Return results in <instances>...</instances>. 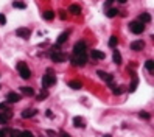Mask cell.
<instances>
[{
	"mask_svg": "<svg viewBox=\"0 0 154 137\" xmlns=\"http://www.w3.org/2000/svg\"><path fill=\"white\" fill-rule=\"evenodd\" d=\"M11 117H13V112H11L8 108H6V109H3V111L0 112V125H6V123H8V120L11 119Z\"/></svg>",
	"mask_w": 154,
	"mask_h": 137,
	"instance_id": "obj_6",
	"label": "cell"
},
{
	"mask_svg": "<svg viewBox=\"0 0 154 137\" xmlns=\"http://www.w3.org/2000/svg\"><path fill=\"white\" fill-rule=\"evenodd\" d=\"M145 67L149 70V73H153V72H154V64H153V59H146Z\"/></svg>",
	"mask_w": 154,
	"mask_h": 137,
	"instance_id": "obj_24",
	"label": "cell"
},
{
	"mask_svg": "<svg viewBox=\"0 0 154 137\" xmlns=\"http://www.w3.org/2000/svg\"><path fill=\"white\" fill-rule=\"evenodd\" d=\"M143 48H145L143 41H134V42L131 44V50H134V52H140V50H143Z\"/></svg>",
	"mask_w": 154,
	"mask_h": 137,
	"instance_id": "obj_9",
	"label": "cell"
},
{
	"mask_svg": "<svg viewBox=\"0 0 154 137\" xmlns=\"http://www.w3.org/2000/svg\"><path fill=\"white\" fill-rule=\"evenodd\" d=\"M138 115H140V119H143V120H149V112H145V111H142V112H138Z\"/></svg>",
	"mask_w": 154,
	"mask_h": 137,
	"instance_id": "obj_27",
	"label": "cell"
},
{
	"mask_svg": "<svg viewBox=\"0 0 154 137\" xmlns=\"http://www.w3.org/2000/svg\"><path fill=\"white\" fill-rule=\"evenodd\" d=\"M73 125H75L76 128H84V126H86L81 117H73Z\"/></svg>",
	"mask_w": 154,
	"mask_h": 137,
	"instance_id": "obj_19",
	"label": "cell"
},
{
	"mask_svg": "<svg viewBox=\"0 0 154 137\" xmlns=\"http://www.w3.org/2000/svg\"><path fill=\"white\" fill-rule=\"evenodd\" d=\"M104 137H112V136H111V134H106V136H104Z\"/></svg>",
	"mask_w": 154,
	"mask_h": 137,
	"instance_id": "obj_41",
	"label": "cell"
},
{
	"mask_svg": "<svg viewBox=\"0 0 154 137\" xmlns=\"http://www.w3.org/2000/svg\"><path fill=\"white\" fill-rule=\"evenodd\" d=\"M118 13H120V11H118L117 8H111V9H107L106 16H107V17H115V16H117Z\"/></svg>",
	"mask_w": 154,
	"mask_h": 137,
	"instance_id": "obj_23",
	"label": "cell"
},
{
	"mask_svg": "<svg viewBox=\"0 0 154 137\" xmlns=\"http://www.w3.org/2000/svg\"><path fill=\"white\" fill-rule=\"evenodd\" d=\"M45 90H47V89H44V92H42V94H39V95H37V100H39V101H42V100H44V98H45V97H47V92H45Z\"/></svg>",
	"mask_w": 154,
	"mask_h": 137,
	"instance_id": "obj_32",
	"label": "cell"
},
{
	"mask_svg": "<svg viewBox=\"0 0 154 137\" xmlns=\"http://www.w3.org/2000/svg\"><path fill=\"white\" fill-rule=\"evenodd\" d=\"M3 109H6V104H5V103H2V104H0V111H3Z\"/></svg>",
	"mask_w": 154,
	"mask_h": 137,
	"instance_id": "obj_38",
	"label": "cell"
},
{
	"mask_svg": "<svg viewBox=\"0 0 154 137\" xmlns=\"http://www.w3.org/2000/svg\"><path fill=\"white\" fill-rule=\"evenodd\" d=\"M13 6L16 9H25L26 8V3L25 2H20V0H16V2H13Z\"/></svg>",
	"mask_w": 154,
	"mask_h": 137,
	"instance_id": "obj_20",
	"label": "cell"
},
{
	"mask_svg": "<svg viewBox=\"0 0 154 137\" xmlns=\"http://www.w3.org/2000/svg\"><path fill=\"white\" fill-rule=\"evenodd\" d=\"M90 56H92L94 59H104V58H106L104 53H103V52H98V50H92V52H90Z\"/></svg>",
	"mask_w": 154,
	"mask_h": 137,
	"instance_id": "obj_16",
	"label": "cell"
},
{
	"mask_svg": "<svg viewBox=\"0 0 154 137\" xmlns=\"http://www.w3.org/2000/svg\"><path fill=\"white\" fill-rule=\"evenodd\" d=\"M20 137H34V136L31 131H24V132H20Z\"/></svg>",
	"mask_w": 154,
	"mask_h": 137,
	"instance_id": "obj_30",
	"label": "cell"
},
{
	"mask_svg": "<svg viewBox=\"0 0 154 137\" xmlns=\"http://www.w3.org/2000/svg\"><path fill=\"white\" fill-rule=\"evenodd\" d=\"M37 114V109H25V111H22V119H31Z\"/></svg>",
	"mask_w": 154,
	"mask_h": 137,
	"instance_id": "obj_10",
	"label": "cell"
},
{
	"mask_svg": "<svg viewBox=\"0 0 154 137\" xmlns=\"http://www.w3.org/2000/svg\"><path fill=\"white\" fill-rule=\"evenodd\" d=\"M50 58H52V61H55V62H62L65 59V55L58 53V50H52L50 52Z\"/></svg>",
	"mask_w": 154,
	"mask_h": 137,
	"instance_id": "obj_7",
	"label": "cell"
},
{
	"mask_svg": "<svg viewBox=\"0 0 154 137\" xmlns=\"http://www.w3.org/2000/svg\"><path fill=\"white\" fill-rule=\"evenodd\" d=\"M97 75H98V77L101 78V79H106V78H107V75H109V73H106L104 70H97Z\"/></svg>",
	"mask_w": 154,
	"mask_h": 137,
	"instance_id": "obj_28",
	"label": "cell"
},
{
	"mask_svg": "<svg viewBox=\"0 0 154 137\" xmlns=\"http://www.w3.org/2000/svg\"><path fill=\"white\" fill-rule=\"evenodd\" d=\"M114 62L115 64H121V55L118 50H114Z\"/></svg>",
	"mask_w": 154,
	"mask_h": 137,
	"instance_id": "obj_22",
	"label": "cell"
},
{
	"mask_svg": "<svg viewBox=\"0 0 154 137\" xmlns=\"http://www.w3.org/2000/svg\"><path fill=\"white\" fill-rule=\"evenodd\" d=\"M117 2H120V3H126L128 0H117Z\"/></svg>",
	"mask_w": 154,
	"mask_h": 137,
	"instance_id": "obj_40",
	"label": "cell"
},
{
	"mask_svg": "<svg viewBox=\"0 0 154 137\" xmlns=\"http://www.w3.org/2000/svg\"><path fill=\"white\" fill-rule=\"evenodd\" d=\"M70 62L73 66H84L87 62V55L86 53H81V55H73L70 58Z\"/></svg>",
	"mask_w": 154,
	"mask_h": 137,
	"instance_id": "obj_3",
	"label": "cell"
},
{
	"mask_svg": "<svg viewBox=\"0 0 154 137\" xmlns=\"http://www.w3.org/2000/svg\"><path fill=\"white\" fill-rule=\"evenodd\" d=\"M56 83V77L53 75V72H47L42 78V89H48L50 86H53Z\"/></svg>",
	"mask_w": 154,
	"mask_h": 137,
	"instance_id": "obj_1",
	"label": "cell"
},
{
	"mask_svg": "<svg viewBox=\"0 0 154 137\" xmlns=\"http://www.w3.org/2000/svg\"><path fill=\"white\" fill-rule=\"evenodd\" d=\"M0 137H6V131H3V129H0Z\"/></svg>",
	"mask_w": 154,
	"mask_h": 137,
	"instance_id": "obj_37",
	"label": "cell"
},
{
	"mask_svg": "<svg viewBox=\"0 0 154 137\" xmlns=\"http://www.w3.org/2000/svg\"><path fill=\"white\" fill-rule=\"evenodd\" d=\"M117 44H118L117 36H111V39H109V45H111V47H117Z\"/></svg>",
	"mask_w": 154,
	"mask_h": 137,
	"instance_id": "obj_26",
	"label": "cell"
},
{
	"mask_svg": "<svg viewBox=\"0 0 154 137\" xmlns=\"http://www.w3.org/2000/svg\"><path fill=\"white\" fill-rule=\"evenodd\" d=\"M9 137H20V131H17V129H11Z\"/></svg>",
	"mask_w": 154,
	"mask_h": 137,
	"instance_id": "obj_29",
	"label": "cell"
},
{
	"mask_svg": "<svg viewBox=\"0 0 154 137\" xmlns=\"http://www.w3.org/2000/svg\"><path fill=\"white\" fill-rule=\"evenodd\" d=\"M138 20H140L142 24H149V22H151V14H148V13H142L140 16H138Z\"/></svg>",
	"mask_w": 154,
	"mask_h": 137,
	"instance_id": "obj_15",
	"label": "cell"
},
{
	"mask_svg": "<svg viewBox=\"0 0 154 137\" xmlns=\"http://www.w3.org/2000/svg\"><path fill=\"white\" fill-rule=\"evenodd\" d=\"M69 36H70V31H69V30H67V31H64L62 34H59V36H58V41H56V44H64L65 42V41H67L69 39Z\"/></svg>",
	"mask_w": 154,
	"mask_h": 137,
	"instance_id": "obj_14",
	"label": "cell"
},
{
	"mask_svg": "<svg viewBox=\"0 0 154 137\" xmlns=\"http://www.w3.org/2000/svg\"><path fill=\"white\" fill-rule=\"evenodd\" d=\"M69 13L73 14V16H79V14H81V6H79V5H75V3H72V5L69 6Z\"/></svg>",
	"mask_w": 154,
	"mask_h": 137,
	"instance_id": "obj_11",
	"label": "cell"
},
{
	"mask_svg": "<svg viewBox=\"0 0 154 137\" xmlns=\"http://www.w3.org/2000/svg\"><path fill=\"white\" fill-rule=\"evenodd\" d=\"M0 25H6V17H5V14H0Z\"/></svg>",
	"mask_w": 154,
	"mask_h": 137,
	"instance_id": "obj_33",
	"label": "cell"
},
{
	"mask_svg": "<svg viewBox=\"0 0 154 137\" xmlns=\"http://www.w3.org/2000/svg\"><path fill=\"white\" fill-rule=\"evenodd\" d=\"M45 134H47V136H50V137H58V132L52 131V129H47V131H45Z\"/></svg>",
	"mask_w": 154,
	"mask_h": 137,
	"instance_id": "obj_31",
	"label": "cell"
},
{
	"mask_svg": "<svg viewBox=\"0 0 154 137\" xmlns=\"http://www.w3.org/2000/svg\"><path fill=\"white\" fill-rule=\"evenodd\" d=\"M42 17H44L45 20H53V17H55V11H52V9L44 11V13H42Z\"/></svg>",
	"mask_w": 154,
	"mask_h": 137,
	"instance_id": "obj_17",
	"label": "cell"
},
{
	"mask_svg": "<svg viewBox=\"0 0 154 137\" xmlns=\"http://www.w3.org/2000/svg\"><path fill=\"white\" fill-rule=\"evenodd\" d=\"M137 84H138V78L136 77V75H132V81H131V86H129V92H136Z\"/></svg>",
	"mask_w": 154,
	"mask_h": 137,
	"instance_id": "obj_18",
	"label": "cell"
},
{
	"mask_svg": "<svg viewBox=\"0 0 154 137\" xmlns=\"http://www.w3.org/2000/svg\"><path fill=\"white\" fill-rule=\"evenodd\" d=\"M69 87H70V89H73V90H79L83 87V84L79 81H70L69 83Z\"/></svg>",
	"mask_w": 154,
	"mask_h": 137,
	"instance_id": "obj_21",
	"label": "cell"
},
{
	"mask_svg": "<svg viewBox=\"0 0 154 137\" xmlns=\"http://www.w3.org/2000/svg\"><path fill=\"white\" fill-rule=\"evenodd\" d=\"M19 100H20V95L16 94V92H9L6 95V101L8 103H17Z\"/></svg>",
	"mask_w": 154,
	"mask_h": 137,
	"instance_id": "obj_12",
	"label": "cell"
},
{
	"mask_svg": "<svg viewBox=\"0 0 154 137\" xmlns=\"http://www.w3.org/2000/svg\"><path fill=\"white\" fill-rule=\"evenodd\" d=\"M86 50H87V44L84 41H79L73 47V55H81V53H86Z\"/></svg>",
	"mask_w": 154,
	"mask_h": 137,
	"instance_id": "obj_5",
	"label": "cell"
},
{
	"mask_svg": "<svg viewBox=\"0 0 154 137\" xmlns=\"http://www.w3.org/2000/svg\"><path fill=\"white\" fill-rule=\"evenodd\" d=\"M112 2H115V0H107V2H106V5H111Z\"/></svg>",
	"mask_w": 154,
	"mask_h": 137,
	"instance_id": "obj_39",
	"label": "cell"
},
{
	"mask_svg": "<svg viewBox=\"0 0 154 137\" xmlns=\"http://www.w3.org/2000/svg\"><path fill=\"white\" fill-rule=\"evenodd\" d=\"M129 30L132 33H136V34H142L145 31V24H142L140 20H134V22L129 24Z\"/></svg>",
	"mask_w": 154,
	"mask_h": 137,
	"instance_id": "obj_4",
	"label": "cell"
},
{
	"mask_svg": "<svg viewBox=\"0 0 154 137\" xmlns=\"http://www.w3.org/2000/svg\"><path fill=\"white\" fill-rule=\"evenodd\" d=\"M17 70H19V75H20L24 79H28L31 77V70H30V67L26 66V62H17Z\"/></svg>",
	"mask_w": 154,
	"mask_h": 137,
	"instance_id": "obj_2",
	"label": "cell"
},
{
	"mask_svg": "<svg viewBox=\"0 0 154 137\" xmlns=\"http://www.w3.org/2000/svg\"><path fill=\"white\" fill-rule=\"evenodd\" d=\"M20 92L24 95H26V97H33V95H34V89H33V87H30V86H22Z\"/></svg>",
	"mask_w": 154,
	"mask_h": 137,
	"instance_id": "obj_13",
	"label": "cell"
},
{
	"mask_svg": "<svg viewBox=\"0 0 154 137\" xmlns=\"http://www.w3.org/2000/svg\"><path fill=\"white\" fill-rule=\"evenodd\" d=\"M45 115H47V117H50V119H53V117H55V115H53V112L50 111V109H47V111H45Z\"/></svg>",
	"mask_w": 154,
	"mask_h": 137,
	"instance_id": "obj_35",
	"label": "cell"
},
{
	"mask_svg": "<svg viewBox=\"0 0 154 137\" xmlns=\"http://www.w3.org/2000/svg\"><path fill=\"white\" fill-rule=\"evenodd\" d=\"M112 94H114V95H121V94H123V89H121L120 86H114V87H112Z\"/></svg>",
	"mask_w": 154,
	"mask_h": 137,
	"instance_id": "obj_25",
	"label": "cell"
},
{
	"mask_svg": "<svg viewBox=\"0 0 154 137\" xmlns=\"http://www.w3.org/2000/svg\"><path fill=\"white\" fill-rule=\"evenodd\" d=\"M58 136H59V137H70V134H67V132H65V131H61V132H59V134H58Z\"/></svg>",
	"mask_w": 154,
	"mask_h": 137,
	"instance_id": "obj_36",
	"label": "cell"
},
{
	"mask_svg": "<svg viewBox=\"0 0 154 137\" xmlns=\"http://www.w3.org/2000/svg\"><path fill=\"white\" fill-rule=\"evenodd\" d=\"M16 34H17L19 37H22V39H30L31 31H30L28 28H17L16 30Z\"/></svg>",
	"mask_w": 154,
	"mask_h": 137,
	"instance_id": "obj_8",
	"label": "cell"
},
{
	"mask_svg": "<svg viewBox=\"0 0 154 137\" xmlns=\"http://www.w3.org/2000/svg\"><path fill=\"white\" fill-rule=\"evenodd\" d=\"M59 17L62 19V20H65V19H67V14H65V11H62V9L59 11Z\"/></svg>",
	"mask_w": 154,
	"mask_h": 137,
	"instance_id": "obj_34",
	"label": "cell"
}]
</instances>
